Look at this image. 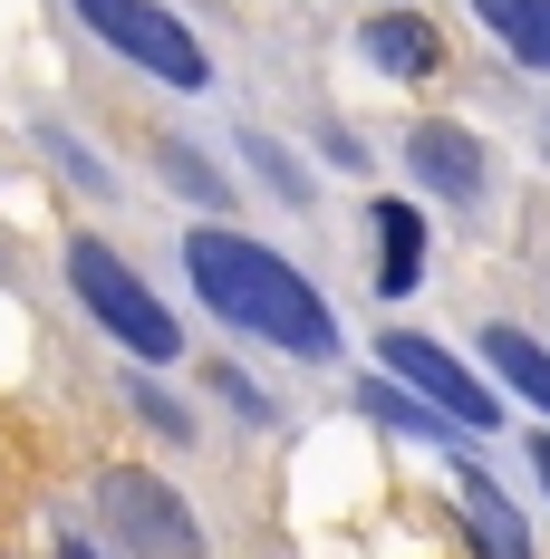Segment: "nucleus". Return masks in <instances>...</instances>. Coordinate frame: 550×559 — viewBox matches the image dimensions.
I'll list each match as a JSON object with an SVG mask.
<instances>
[{"label": "nucleus", "mask_w": 550, "mask_h": 559, "mask_svg": "<svg viewBox=\"0 0 550 559\" xmlns=\"http://www.w3.org/2000/svg\"><path fill=\"white\" fill-rule=\"evenodd\" d=\"M184 271H194V289L213 299L232 329L271 337V347H290V357H329L338 347V319L319 309V289L290 271L280 251L242 241V231H184Z\"/></svg>", "instance_id": "nucleus-1"}, {"label": "nucleus", "mask_w": 550, "mask_h": 559, "mask_svg": "<svg viewBox=\"0 0 550 559\" xmlns=\"http://www.w3.org/2000/svg\"><path fill=\"white\" fill-rule=\"evenodd\" d=\"M68 280H78V299L97 309V329L126 337L136 357H155V367H165L174 347H184V329L165 319V299H155V289H145L136 271H126L107 241H68Z\"/></svg>", "instance_id": "nucleus-2"}, {"label": "nucleus", "mask_w": 550, "mask_h": 559, "mask_svg": "<svg viewBox=\"0 0 550 559\" xmlns=\"http://www.w3.org/2000/svg\"><path fill=\"white\" fill-rule=\"evenodd\" d=\"M68 10H78V20H87L107 49H126L136 68H145V78H165V87H203V78H213L203 39L174 20L165 0H68Z\"/></svg>", "instance_id": "nucleus-3"}, {"label": "nucleus", "mask_w": 550, "mask_h": 559, "mask_svg": "<svg viewBox=\"0 0 550 559\" xmlns=\"http://www.w3.org/2000/svg\"><path fill=\"white\" fill-rule=\"evenodd\" d=\"M97 502H107V521L136 540V550H155V559H203V531H194V511L174 502L165 483H145V473H107V483H97Z\"/></svg>", "instance_id": "nucleus-4"}, {"label": "nucleus", "mask_w": 550, "mask_h": 559, "mask_svg": "<svg viewBox=\"0 0 550 559\" xmlns=\"http://www.w3.org/2000/svg\"><path fill=\"white\" fill-rule=\"evenodd\" d=\"M386 357V377H406V386L425 395V405H444V415H454V425H473V435H483V425H493L502 405H493V386H473V377H464V357H444L435 337H416V329H396L377 347Z\"/></svg>", "instance_id": "nucleus-5"}, {"label": "nucleus", "mask_w": 550, "mask_h": 559, "mask_svg": "<svg viewBox=\"0 0 550 559\" xmlns=\"http://www.w3.org/2000/svg\"><path fill=\"white\" fill-rule=\"evenodd\" d=\"M406 155H416V174H425L435 193H454V203H473V193H483V145H473L464 126H416V135H406Z\"/></svg>", "instance_id": "nucleus-6"}, {"label": "nucleus", "mask_w": 550, "mask_h": 559, "mask_svg": "<svg viewBox=\"0 0 550 559\" xmlns=\"http://www.w3.org/2000/svg\"><path fill=\"white\" fill-rule=\"evenodd\" d=\"M358 49L377 58L386 78H435V58H444V39L416 20V10H386V20H367V39Z\"/></svg>", "instance_id": "nucleus-7"}, {"label": "nucleus", "mask_w": 550, "mask_h": 559, "mask_svg": "<svg viewBox=\"0 0 550 559\" xmlns=\"http://www.w3.org/2000/svg\"><path fill=\"white\" fill-rule=\"evenodd\" d=\"M377 289L386 299H406L416 289V271H425V223H416V203H377Z\"/></svg>", "instance_id": "nucleus-8"}, {"label": "nucleus", "mask_w": 550, "mask_h": 559, "mask_svg": "<svg viewBox=\"0 0 550 559\" xmlns=\"http://www.w3.org/2000/svg\"><path fill=\"white\" fill-rule=\"evenodd\" d=\"M473 10L522 68H550V0H473Z\"/></svg>", "instance_id": "nucleus-9"}, {"label": "nucleus", "mask_w": 550, "mask_h": 559, "mask_svg": "<svg viewBox=\"0 0 550 559\" xmlns=\"http://www.w3.org/2000/svg\"><path fill=\"white\" fill-rule=\"evenodd\" d=\"M464 511H473V550H483V559H531V540H522L512 502H502L483 473H464Z\"/></svg>", "instance_id": "nucleus-10"}, {"label": "nucleus", "mask_w": 550, "mask_h": 559, "mask_svg": "<svg viewBox=\"0 0 550 559\" xmlns=\"http://www.w3.org/2000/svg\"><path fill=\"white\" fill-rule=\"evenodd\" d=\"M493 367H502V377H512V386H522V395L550 415V357H541L522 329H493Z\"/></svg>", "instance_id": "nucleus-11"}, {"label": "nucleus", "mask_w": 550, "mask_h": 559, "mask_svg": "<svg viewBox=\"0 0 550 559\" xmlns=\"http://www.w3.org/2000/svg\"><path fill=\"white\" fill-rule=\"evenodd\" d=\"M367 415H386L396 435H435V425H425V405H406L396 386H367Z\"/></svg>", "instance_id": "nucleus-12"}, {"label": "nucleus", "mask_w": 550, "mask_h": 559, "mask_svg": "<svg viewBox=\"0 0 550 559\" xmlns=\"http://www.w3.org/2000/svg\"><path fill=\"white\" fill-rule=\"evenodd\" d=\"M531 463H541V483H550V435H541V444H531Z\"/></svg>", "instance_id": "nucleus-13"}, {"label": "nucleus", "mask_w": 550, "mask_h": 559, "mask_svg": "<svg viewBox=\"0 0 550 559\" xmlns=\"http://www.w3.org/2000/svg\"><path fill=\"white\" fill-rule=\"evenodd\" d=\"M68 559H87V550H78V540H68Z\"/></svg>", "instance_id": "nucleus-14"}]
</instances>
